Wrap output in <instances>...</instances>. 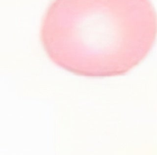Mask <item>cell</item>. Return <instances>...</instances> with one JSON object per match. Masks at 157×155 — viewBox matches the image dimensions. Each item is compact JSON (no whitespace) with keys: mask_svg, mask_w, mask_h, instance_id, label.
I'll return each mask as SVG.
<instances>
[{"mask_svg":"<svg viewBox=\"0 0 157 155\" xmlns=\"http://www.w3.org/2000/svg\"><path fill=\"white\" fill-rule=\"evenodd\" d=\"M156 15L150 0H53L40 37L47 56L79 74H121L150 52Z\"/></svg>","mask_w":157,"mask_h":155,"instance_id":"cell-1","label":"cell"}]
</instances>
